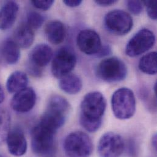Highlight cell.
<instances>
[{
    "label": "cell",
    "mask_w": 157,
    "mask_h": 157,
    "mask_svg": "<svg viewBox=\"0 0 157 157\" xmlns=\"http://www.w3.org/2000/svg\"><path fill=\"white\" fill-rule=\"evenodd\" d=\"M128 9L134 15L140 14L143 9V2L140 1H127L126 2Z\"/></svg>",
    "instance_id": "24"
},
{
    "label": "cell",
    "mask_w": 157,
    "mask_h": 157,
    "mask_svg": "<svg viewBox=\"0 0 157 157\" xmlns=\"http://www.w3.org/2000/svg\"><path fill=\"white\" fill-rule=\"evenodd\" d=\"M143 4L147 7V12L149 17L156 20L157 18V1H144Z\"/></svg>",
    "instance_id": "25"
},
{
    "label": "cell",
    "mask_w": 157,
    "mask_h": 157,
    "mask_svg": "<svg viewBox=\"0 0 157 157\" xmlns=\"http://www.w3.org/2000/svg\"><path fill=\"white\" fill-rule=\"evenodd\" d=\"M9 152L13 155L20 157L27 151V141L23 132L19 128H14L9 132L6 139Z\"/></svg>",
    "instance_id": "14"
},
{
    "label": "cell",
    "mask_w": 157,
    "mask_h": 157,
    "mask_svg": "<svg viewBox=\"0 0 157 157\" xmlns=\"http://www.w3.org/2000/svg\"><path fill=\"white\" fill-rule=\"evenodd\" d=\"M111 53V48L109 45L102 46L98 53L96 55L97 57L102 58L109 55Z\"/></svg>",
    "instance_id": "27"
},
{
    "label": "cell",
    "mask_w": 157,
    "mask_h": 157,
    "mask_svg": "<svg viewBox=\"0 0 157 157\" xmlns=\"http://www.w3.org/2000/svg\"><path fill=\"white\" fill-rule=\"evenodd\" d=\"M0 157H4V156H2V155H0Z\"/></svg>",
    "instance_id": "31"
},
{
    "label": "cell",
    "mask_w": 157,
    "mask_h": 157,
    "mask_svg": "<svg viewBox=\"0 0 157 157\" xmlns=\"http://www.w3.org/2000/svg\"><path fill=\"white\" fill-rule=\"evenodd\" d=\"M59 86L61 89L64 92L74 95L79 93L82 87V82L78 76L69 74L60 78Z\"/></svg>",
    "instance_id": "19"
},
{
    "label": "cell",
    "mask_w": 157,
    "mask_h": 157,
    "mask_svg": "<svg viewBox=\"0 0 157 157\" xmlns=\"http://www.w3.org/2000/svg\"><path fill=\"white\" fill-rule=\"evenodd\" d=\"M155 42V36L154 33L147 28L141 29L127 43L125 53L130 57H136L149 50Z\"/></svg>",
    "instance_id": "8"
},
{
    "label": "cell",
    "mask_w": 157,
    "mask_h": 157,
    "mask_svg": "<svg viewBox=\"0 0 157 157\" xmlns=\"http://www.w3.org/2000/svg\"><path fill=\"white\" fill-rule=\"evenodd\" d=\"M44 22V17L40 13L31 11L27 15V25L33 29H39Z\"/></svg>",
    "instance_id": "23"
},
{
    "label": "cell",
    "mask_w": 157,
    "mask_h": 157,
    "mask_svg": "<svg viewBox=\"0 0 157 157\" xmlns=\"http://www.w3.org/2000/svg\"><path fill=\"white\" fill-rule=\"evenodd\" d=\"M1 53L4 61L10 65L17 63L20 57V47L11 39H7L3 42Z\"/></svg>",
    "instance_id": "18"
},
{
    "label": "cell",
    "mask_w": 157,
    "mask_h": 157,
    "mask_svg": "<svg viewBox=\"0 0 157 157\" xmlns=\"http://www.w3.org/2000/svg\"><path fill=\"white\" fill-rule=\"evenodd\" d=\"M10 116L9 112L0 108V144L6 140L10 132Z\"/></svg>",
    "instance_id": "22"
},
{
    "label": "cell",
    "mask_w": 157,
    "mask_h": 157,
    "mask_svg": "<svg viewBox=\"0 0 157 157\" xmlns=\"http://www.w3.org/2000/svg\"><path fill=\"white\" fill-rule=\"evenodd\" d=\"M31 4L34 7L38 9L47 10L53 4L54 1L53 0H46V1H32Z\"/></svg>",
    "instance_id": "26"
},
{
    "label": "cell",
    "mask_w": 157,
    "mask_h": 157,
    "mask_svg": "<svg viewBox=\"0 0 157 157\" xmlns=\"http://www.w3.org/2000/svg\"><path fill=\"white\" fill-rule=\"evenodd\" d=\"M64 149L69 157H89L93 144L89 136L82 132H74L66 138Z\"/></svg>",
    "instance_id": "6"
},
{
    "label": "cell",
    "mask_w": 157,
    "mask_h": 157,
    "mask_svg": "<svg viewBox=\"0 0 157 157\" xmlns=\"http://www.w3.org/2000/svg\"><path fill=\"white\" fill-rule=\"evenodd\" d=\"M98 77L108 82L124 80L127 75V67L121 59L111 57L102 60L96 70Z\"/></svg>",
    "instance_id": "5"
},
{
    "label": "cell",
    "mask_w": 157,
    "mask_h": 157,
    "mask_svg": "<svg viewBox=\"0 0 157 157\" xmlns=\"http://www.w3.org/2000/svg\"><path fill=\"white\" fill-rule=\"evenodd\" d=\"M28 78L24 72L15 71L13 72L7 79L6 88L10 93H17L27 87Z\"/></svg>",
    "instance_id": "20"
},
{
    "label": "cell",
    "mask_w": 157,
    "mask_h": 157,
    "mask_svg": "<svg viewBox=\"0 0 157 157\" xmlns=\"http://www.w3.org/2000/svg\"><path fill=\"white\" fill-rule=\"evenodd\" d=\"M77 44L80 51L87 55H96L102 47L98 34L90 29H83L79 33Z\"/></svg>",
    "instance_id": "12"
},
{
    "label": "cell",
    "mask_w": 157,
    "mask_h": 157,
    "mask_svg": "<svg viewBox=\"0 0 157 157\" xmlns=\"http://www.w3.org/2000/svg\"><path fill=\"white\" fill-rule=\"evenodd\" d=\"M117 2L116 0H96L95 2L101 6H110L114 4Z\"/></svg>",
    "instance_id": "28"
},
{
    "label": "cell",
    "mask_w": 157,
    "mask_h": 157,
    "mask_svg": "<svg viewBox=\"0 0 157 157\" xmlns=\"http://www.w3.org/2000/svg\"><path fill=\"white\" fill-rule=\"evenodd\" d=\"M52 48L44 44L37 45L30 52L28 71L34 77H40L43 74V68L47 66L53 57Z\"/></svg>",
    "instance_id": "10"
},
{
    "label": "cell",
    "mask_w": 157,
    "mask_h": 157,
    "mask_svg": "<svg viewBox=\"0 0 157 157\" xmlns=\"http://www.w3.org/2000/svg\"><path fill=\"white\" fill-rule=\"evenodd\" d=\"M111 107L115 117L118 119L132 118L136 111V99L133 92L127 87L116 90L111 98Z\"/></svg>",
    "instance_id": "3"
},
{
    "label": "cell",
    "mask_w": 157,
    "mask_h": 157,
    "mask_svg": "<svg viewBox=\"0 0 157 157\" xmlns=\"http://www.w3.org/2000/svg\"><path fill=\"white\" fill-rule=\"evenodd\" d=\"M106 107V99L101 92L87 93L81 103L79 122L82 127L90 133L97 132L101 125Z\"/></svg>",
    "instance_id": "1"
},
{
    "label": "cell",
    "mask_w": 157,
    "mask_h": 157,
    "mask_svg": "<svg viewBox=\"0 0 157 157\" xmlns=\"http://www.w3.org/2000/svg\"><path fill=\"white\" fill-rule=\"evenodd\" d=\"M45 33L50 43L53 45H59L66 38V29L61 21L54 20L49 22L46 25Z\"/></svg>",
    "instance_id": "16"
},
{
    "label": "cell",
    "mask_w": 157,
    "mask_h": 157,
    "mask_svg": "<svg viewBox=\"0 0 157 157\" xmlns=\"http://www.w3.org/2000/svg\"><path fill=\"white\" fill-rule=\"evenodd\" d=\"M63 2L68 7H76L79 6L81 2L82 1L81 0H64Z\"/></svg>",
    "instance_id": "29"
},
{
    "label": "cell",
    "mask_w": 157,
    "mask_h": 157,
    "mask_svg": "<svg viewBox=\"0 0 157 157\" xmlns=\"http://www.w3.org/2000/svg\"><path fill=\"white\" fill-rule=\"evenodd\" d=\"M18 5L13 1L6 2L0 9V29L10 28L15 21L18 12Z\"/></svg>",
    "instance_id": "15"
},
{
    "label": "cell",
    "mask_w": 157,
    "mask_h": 157,
    "mask_svg": "<svg viewBox=\"0 0 157 157\" xmlns=\"http://www.w3.org/2000/svg\"><path fill=\"white\" fill-rule=\"evenodd\" d=\"M4 93L2 87L0 84V103H1L4 101Z\"/></svg>",
    "instance_id": "30"
},
{
    "label": "cell",
    "mask_w": 157,
    "mask_h": 157,
    "mask_svg": "<svg viewBox=\"0 0 157 157\" xmlns=\"http://www.w3.org/2000/svg\"><path fill=\"white\" fill-rule=\"evenodd\" d=\"M36 101V94L31 87H26L15 93L11 100V107L16 112L26 113L30 111Z\"/></svg>",
    "instance_id": "13"
},
{
    "label": "cell",
    "mask_w": 157,
    "mask_h": 157,
    "mask_svg": "<svg viewBox=\"0 0 157 157\" xmlns=\"http://www.w3.org/2000/svg\"><path fill=\"white\" fill-rule=\"evenodd\" d=\"M140 70L147 75H154L157 72V54L151 52L141 58L139 63Z\"/></svg>",
    "instance_id": "21"
},
{
    "label": "cell",
    "mask_w": 157,
    "mask_h": 157,
    "mask_svg": "<svg viewBox=\"0 0 157 157\" xmlns=\"http://www.w3.org/2000/svg\"><path fill=\"white\" fill-rule=\"evenodd\" d=\"M34 39V33L27 24L20 25L14 33V42L19 47L28 48L33 44Z\"/></svg>",
    "instance_id": "17"
},
{
    "label": "cell",
    "mask_w": 157,
    "mask_h": 157,
    "mask_svg": "<svg viewBox=\"0 0 157 157\" xmlns=\"http://www.w3.org/2000/svg\"><path fill=\"white\" fill-rule=\"evenodd\" d=\"M104 23L109 31L119 36L128 34L133 26L131 15L127 12L119 9L111 10L106 13Z\"/></svg>",
    "instance_id": "7"
},
{
    "label": "cell",
    "mask_w": 157,
    "mask_h": 157,
    "mask_svg": "<svg viewBox=\"0 0 157 157\" xmlns=\"http://www.w3.org/2000/svg\"><path fill=\"white\" fill-rule=\"evenodd\" d=\"M125 144L119 135L108 132L99 140L97 152L100 157H119L124 152Z\"/></svg>",
    "instance_id": "11"
},
{
    "label": "cell",
    "mask_w": 157,
    "mask_h": 157,
    "mask_svg": "<svg viewBox=\"0 0 157 157\" xmlns=\"http://www.w3.org/2000/svg\"><path fill=\"white\" fill-rule=\"evenodd\" d=\"M69 108V103L65 98L58 95H53L39 122L57 132L64 124Z\"/></svg>",
    "instance_id": "2"
},
{
    "label": "cell",
    "mask_w": 157,
    "mask_h": 157,
    "mask_svg": "<svg viewBox=\"0 0 157 157\" xmlns=\"http://www.w3.org/2000/svg\"><path fill=\"white\" fill-rule=\"evenodd\" d=\"M56 133V132L39 122L31 133V146L33 152L42 156L50 154L55 147Z\"/></svg>",
    "instance_id": "4"
},
{
    "label": "cell",
    "mask_w": 157,
    "mask_h": 157,
    "mask_svg": "<svg viewBox=\"0 0 157 157\" xmlns=\"http://www.w3.org/2000/svg\"><path fill=\"white\" fill-rule=\"evenodd\" d=\"M77 62V56L69 47L60 48L55 55L52 64V72L54 77L61 78L71 74Z\"/></svg>",
    "instance_id": "9"
}]
</instances>
